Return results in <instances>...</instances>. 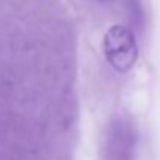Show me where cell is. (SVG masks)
Listing matches in <instances>:
<instances>
[{
  "label": "cell",
  "instance_id": "2",
  "mask_svg": "<svg viewBox=\"0 0 160 160\" xmlns=\"http://www.w3.org/2000/svg\"><path fill=\"white\" fill-rule=\"evenodd\" d=\"M103 52L115 72H131L138 59V44L134 30L124 25H112L103 38Z\"/></svg>",
  "mask_w": 160,
  "mask_h": 160
},
{
  "label": "cell",
  "instance_id": "1",
  "mask_svg": "<svg viewBox=\"0 0 160 160\" xmlns=\"http://www.w3.org/2000/svg\"><path fill=\"white\" fill-rule=\"evenodd\" d=\"M138 148V128L135 121L124 115H115L104 132L101 160H135Z\"/></svg>",
  "mask_w": 160,
  "mask_h": 160
},
{
  "label": "cell",
  "instance_id": "3",
  "mask_svg": "<svg viewBox=\"0 0 160 160\" xmlns=\"http://www.w3.org/2000/svg\"><path fill=\"white\" fill-rule=\"evenodd\" d=\"M126 6H128L129 19H131V23H132L134 30L142 31L143 23H145V12H143V6H142L140 0H128Z\"/></svg>",
  "mask_w": 160,
  "mask_h": 160
},
{
  "label": "cell",
  "instance_id": "4",
  "mask_svg": "<svg viewBox=\"0 0 160 160\" xmlns=\"http://www.w3.org/2000/svg\"><path fill=\"white\" fill-rule=\"evenodd\" d=\"M100 2H112V0H100Z\"/></svg>",
  "mask_w": 160,
  "mask_h": 160
}]
</instances>
